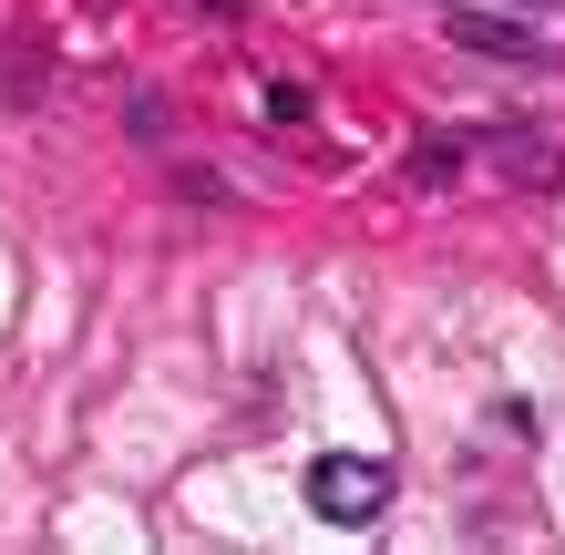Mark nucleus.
Listing matches in <instances>:
<instances>
[{
  "mask_svg": "<svg viewBox=\"0 0 565 555\" xmlns=\"http://www.w3.org/2000/svg\"><path fill=\"white\" fill-rule=\"evenodd\" d=\"M309 514L340 525V535L381 525V514H391V463H381V452H319V463H309Z\"/></svg>",
  "mask_w": 565,
  "mask_h": 555,
  "instance_id": "obj_1",
  "label": "nucleus"
},
{
  "mask_svg": "<svg viewBox=\"0 0 565 555\" xmlns=\"http://www.w3.org/2000/svg\"><path fill=\"white\" fill-rule=\"evenodd\" d=\"M452 31H462V42H483V52H524V31H504V21H473V11H452Z\"/></svg>",
  "mask_w": 565,
  "mask_h": 555,
  "instance_id": "obj_2",
  "label": "nucleus"
},
{
  "mask_svg": "<svg viewBox=\"0 0 565 555\" xmlns=\"http://www.w3.org/2000/svg\"><path fill=\"white\" fill-rule=\"evenodd\" d=\"M257 114H268V124H309V93H298V83H268V93H257Z\"/></svg>",
  "mask_w": 565,
  "mask_h": 555,
  "instance_id": "obj_3",
  "label": "nucleus"
},
{
  "mask_svg": "<svg viewBox=\"0 0 565 555\" xmlns=\"http://www.w3.org/2000/svg\"><path fill=\"white\" fill-rule=\"evenodd\" d=\"M514 11H545V0H514Z\"/></svg>",
  "mask_w": 565,
  "mask_h": 555,
  "instance_id": "obj_4",
  "label": "nucleus"
}]
</instances>
